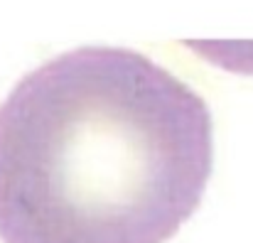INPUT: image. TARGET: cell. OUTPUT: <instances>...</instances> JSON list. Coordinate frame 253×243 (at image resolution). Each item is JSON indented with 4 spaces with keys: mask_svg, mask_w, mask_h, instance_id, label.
Instances as JSON below:
<instances>
[{
    "mask_svg": "<svg viewBox=\"0 0 253 243\" xmlns=\"http://www.w3.org/2000/svg\"><path fill=\"white\" fill-rule=\"evenodd\" d=\"M211 172L189 83L135 49H69L0 103V243H168Z\"/></svg>",
    "mask_w": 253,
    "mask_h": 243,
    "instance_id": "cell-1",
    "label": "cell"
}]
</instances>
